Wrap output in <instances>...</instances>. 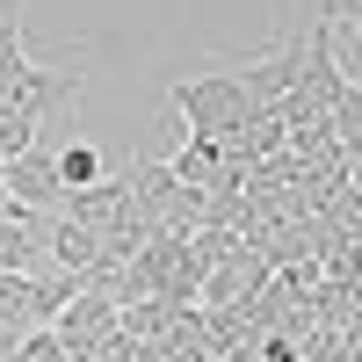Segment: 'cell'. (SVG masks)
<instances>
[{
  "mask_svg": "<svg viewBox=\"0 0 362 362\" xmlns=\"http://www.w3.org/2000/svg\"><path fill=\"white\" fill-rule=\"evenodd\" d=\"M44 254H51V268H73V276H87V268L102 261V232L58 210V218H44Z\"/></svg>",
  "mask_w": 362,
  "mask_h": 362,
  "instance_id": "277c9868",
  "label": "cell"
},
{
  "mask_svg": "<svg viewBox=\"0 0 362 362\" xmlns=\"http://www.w3.org/2000/svg\"><path fill=\"white\" fill-rule=\"evenodd\" d=\"M348 189H355V196H362V160H355V167H348Z\"/></svg>",
  "mask_w": 362,
  "mask_h": 362,
  "instance_id": "8fae6325",
  "label": "cell"
},
{
  "mask_svg": "<svg viewBox=\"0 0 362 362\" xmlns=\"http://www.w3.org/2000/svg\"><path fill=\"white\" fill-rule=\"evenodd\" d=\"M167 102H174L181 124H189V138H232V131L254 116V102H247V87H239V73H189Z\"/></svg>",
  "mask_w": 362,
  "mask_h": 362,
  "instance_id": "6da1fadb",
  "label": "cell"
},
{
  "mask_svg": "<svg viewBox=\"0 0 362 362\" xmlns=\"http://www.w3.org/2000/svg\"><path fill=\"white\" fill-rule=\"evenodd\" d=\"M8 29H22V15H15V0H0V37H8Z\"/></svg>",
  "mask_w": 362,
  "mask_h": 362,
  "instance_id": "9c48e42d",
  "label": "cell"
},
{
  "mask_svg": "<svg viewBox=\"0 0 362 362\" xmlns=\"http://www.w3.org/2000/svg\"><path fill=\"white\" fill-rule=\"evenodd\" d=\"M0 181H8L15 210H37V218H58V210L73 203L66 174H58V153H44V145H29V153H15L8 167H0Z\"/></svg>",
  "mask_w": 362,
  "mask_h": 362,
  "instance_id": "7a4b0ae2",
  "label": "cell"
},
{
  "mask_svg": "<svg viewBox=\"0 0 362 362\" xmlns=\"http://www.w3.org/2000/svg\"><path fill=\"white\" fill-rule=\"evenodd\" d=\"M0 218H15V196H8V181H0Z\"/></svg>",
  "mask_w": 362,
  "mask_h": 362,
  "instance_id": "30bf717a",
  "label": "cell"
},
{
  "mask_svg": "<svg viewBox=\"0 0 362 362\" xmlns=\"http://www.w3.org/2000/svg\"><path fill=\"white\" fill-rule=\"evenodd\" d=\"M334 138L348 145V160H362V80L334 102Z\"/></svg>",
  "mask_w": 362,
  "mask_h": 362,
  "instance_id": "ba28073f",
  "label": "cell"
},
{
  "mask_svg": "<svg viewBox=\"0 0 362 362\" xmlns=\"http://www.w3.org/2000/svg\"><path fill=\"white\" fill-rule=\"evenodd\" d=\"M58 174H66V189H95V181L109 174V160L95 153V145H66V153H58Z\"/></svg>",
  "mask_w": 362,
  "mask_h": 362,
  "instance_id": "52a82bcc",
  "label": "cell"
},
{
  "mask_svg": "<svg viewBox=\"0 0 362 362\" xmlns=\"http://www.w3.org/2000/svg\"><path fill=\"white\" fill-rule=\"evenodd\" d=\"M218 160H225V138H189V131H181V145L167 153L181 189H210V181H218Z\"/></svg>",
  "mask_w": 362,
  "mask_h": 362,
  "instance_id": "5b68a950",
  "label": "cell"
},
{
  "mask_svg": "<svg viewBox=\"0 0 362 362\" xmlns=\"http://www.w3.org/2000/svg\"><path fill=\"white\" fill-rule=\"evenodd\" d=\"M348 58L334 51V22H312V37H305V73H297V95L305 102H319L326 116H334V102L348 95Z\"/></svg>",
  "mask_w": 362,
  "mask_h": 362,
  "instance_id": "3957f363",
  "label": "cell"
},
{
  "mask_svg": "<svg viewBox=\"0 0 362 362\" xmlns=\"http://www.w3.org/2000/svg\"><path fill=\"white\" fill-rule=\"evenodd\" d=\"M0 326H8V334H37V326H44L37 276H0Z\"/></svg>",
  "mask_w": 362,
  "mask_h": 362,
  "instance_id": "8992f818",
  "label": "cell"
}]
</instances>
